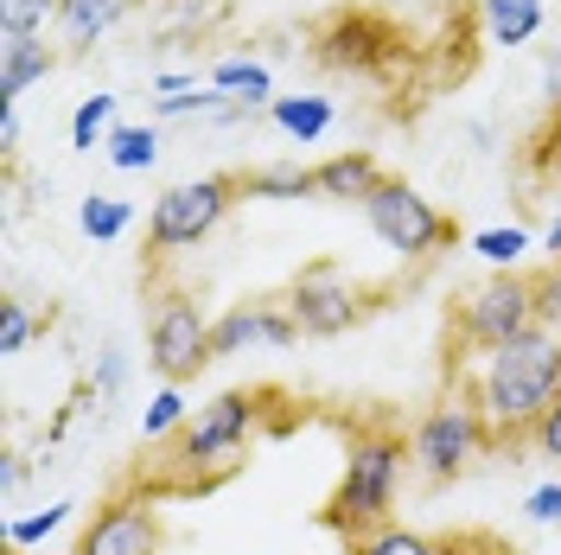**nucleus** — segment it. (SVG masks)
Returning <instances> with one entry per match:
<instances>
[{
  "mask_svg": "<svg viewBox=\"0 0 561 555\" xmlns=\"http://www.w3.org/2000/svg\"><path fill=\"white\" fill-rule=\"evenodd\" d=\"M268 396H275V389H224V396H210V403L179 428L173 441H160L167 453L140 460L135 479L153 491V498L217 491L249 460V448H255V428H262L268 409H275Z\"/></svg>",
  "mask_w": 561,
  "mask_h": 555,
  "instance_id": "nucleus-1",
  "label": "nucleus"
},
{
  "mask_svg": "<svg viewBox=\"0 0 561 555\" xmlns=\"http://www.w3.org/2000/svg\"><path fill=\"white\" fill-rule=\"evenodd\" d=\"M454 389L491 421L497 448H529V434L561 403V339L536 326L524 339L497 346L491 358H479V371L459 377Z\"/></svg>",
  "mask_w": 561,
  "mask_h": 555,
  "instance_id": "nucleus-2",
  "label": "nucleus"
},
{
  "mask_svg": "<svg viewBox=\"0 0 561 555\" xmlns=\"http://www.w3.org/2000/svg\"><path fill=\"white\" fill-rule=\"evenodd\" d=\"M409 434L389 428V421H357L345 428V466H339V486L325 498L319 523L351 543L364 530H383L396 523V491H402V473H409Z\"/></svg>",
  "mask_w": 561,
  "mask_h": 555,
  "instance_id": "nucleus-3",
  "label": "nucleus"
},
{
  "mask_svg": "<svg viewBox=\"0 0 561 555\" xmlns=\"http://www.w3.org/2000/svg\"><path fill=\"white\" fill-rule=\"evenodd\" d=\"M524 332H536V281L529 275L504 269V275L466 287L447 313V377L459 383L472 358H491L497 346H511Z\"/></svg>",
  "mask_w": 561,
  "mask_h": 555,
  "instance_id": "nucleus-4",
  "label": "nucleus"
},
{
  "mask_svg": "<svg viewBox=\"0 0 561 555\" xmlns=\"http://www.w3.org/2000/svg\"><path fill=\"white\" fill-rule=\"evenodd\" d=\"M147 364L160 371V383H179V389L217 364L205 307L179 281H160V275L147 281Z\"/></svg>",
  "mask_w": 561,
  "mask_h": 555,
  "instance_id": "nucleus-5",
  "label": "nucleus"
},
{
  "mask_svg": "<svg viewBox=\"0 0 561 555\" xmlns=\"http://www.w3.org/2000/svg\"><path fill=\"white\" fill-rule=\"evenodd\" d=\"M497 448V434H491V421L466 403V396H440L427 416L409 428V460H415V473L427 486H454L459 473H472L485 453Z\"/></svg>",
  "mask_w": 561,
  "mask_h": 555,
  "instance_id": "nucleus-6",
  "label": "nucleus"
},
{
  "mask_svg": "<svg viewBox=\"0 0 561 555\" xmlns=\"http://www.w3.org/2000/svg\"><path fill=\"white\" fill-rule=\"evenodd\" d=\"M237 199H243V173H205V179H185V185H167L153 199V217H147V262L198 249L230 217Z\"/></svg>",
  "mask_w": 561,
  "mask_h": 555,
  "instance_id": "nucleus-7",
  "label": "nucleus"
},
{
  "mask_svg": "<svg viewBox=\"0 0 561 555\" xmlns=\"http://www.w3.org/2000/svg\"><path fill=\"white\" fill-rule=\"evenodd\" d=\"M364 224L377 230V243L396 249L402 262H434L459 243V224L434 199H421L409 179H383L370 199H364Z\"/></svg>",
  "mask_w": 561,
  "mask_h": 555,
  "instance_id": "nucleus-8",
  "label": "nucleus"
},
{
  "mask_svg": "<svg viewBox=\"0 0 561 555\" xmlns=\"http://www.w3.org/2000/svg\"><path fill=\"white\" fill-rule=\"evenodd\" d=\"M167 550V523H160V498L128 479V486H115L90 511V523L77 530V543L70 555H160Z\"/></svg>",
  "mask_w": 561,
  "mask_h": 555,
  "instance_id": "nucleus-9",
  "label": "nucleus"
},
{
  "mask_svg": "<svg viewBox=\"0 0 561 555\" xmlns=\"http://www.w3.org/2000/svg\"><path fill=\"white\" fill-rule=\"evenodd\" d=\"M370 307H377V301H370L339 262H307V269L294 275V287H287V313H294L300 339H339L351 326H364Z\"/></svg>",
  "mask_w": 561,
  "mask_h": 555,
  "instance_id": "nucleus-10",
  "label": "nucleus"
},
{
  "mask_svg": "<svg viewBox=\"0 0 561 555\" xmlns=\"http://www.w3.org/2000/svg\"><path fill=\"white\" fill-rule=\"evenodd\" d=\"M300 339L287 301H237L230 313L210 319V351L217 358H243V351H287Z\"/></svg>",
  "mask_w": 561,
  "mask_h": 555,
  "instance_id": "nucleus-11",
  "label": "nucleus"
},
{
  "mask_svg": "<svg viewBox=\"0 0 561 555\" xmlns=\"http://www.w3.org/2000/svg\"><path fill=\"white\" fill-rule=\"evenodd\" d=\"M396 52V33H389L377 13H332L325 33H319V58L332 70H370Z\"/></svg>",
  "mask_w": 561,
  "mask_h": 555,
  "instance_id": "nucleus-12",
  "label": "nucleus"
},
{
  "mask_svg": "<svg viewBox=\"0 0 561 555\" xmlns=\"http://www.w3.org/2000/svg\"><path fill=\"white\" fill-rule=\"evenodd\" d=\"M319 199H332V205H357L383 185V167H377V154H364V147H345V154H332V160H319Z\"/></svg>",
  "mask_w": 561,
  "mask_h": 555,
  "instance_id": "nucleus-13",
  "label": "nucleus"
},
{
  "mask_svg": "<svg viewBox=\"0 0 561 555\" xmlns=\"http://www.w3.org/2000/svg\"><path fill=\"white\" fill-rule=\"evenodd\" d=\"M243 199H268V205H300L319 199V173L300 160H268V167H243Z\"/></svg>",
  "mask_w": 561,
  "mask_h": 555,
  "instance_id": "nucleus-14",
  "label": "nucleus"
},
{
  "mask_svg": "<svg viewBox=\"0 0 561 555\" xmlns=\"http://www.w3.org/2000/svg\"><path fill=\"white\" fill-rule=\"evenodd\" d=\"M128 0H58V38L65 52H90L96 38H108L122 26Z\"/></svg>",
  "mask_w": 561,
  "mask_h": 555,
  "instance_id": "nucleus-15",
  "label": "nucleus"
},
{
  "mask_svg": "<svg viewBox=\"0 0 561 555\" xmlns=\"http://www.w3.org/2000/svg\"><path fill=\"white\" fill-rule=\"evenodd\" d=\"M58 70V52L45 45V38H13V45H0V103H20L33 83H45Z\"/></svg>",
  "mask_w": 561,
  "mask_h": 555,
  "instance_id": "nucleus-16",
  "label": "nucleus"
},
{
  "mask_svg": "<svg viewBox=\"0 0 561 555\" xmlns=\"http://www.w3.org/2000/svg\"><path fill=\"white\" fill-rule=\"evenodd\" d=\"M479 26L491 45H529L542 33V0H479Z\"/></svg>",
  "mask_w": 561,
  "mask_h": 555,
  "instance_id": "nucleus-17",
  "label": "nucleus"
},
{
  "mask_svg": "<svg viewBox=\"0 0 561 555\" xmlns=\"http://www.w3.org/2000/svg\"><path fill=\"white\" fill-rule=\"evenodd\" d=\"M210 83H217L230 103H243V109L275 103V77H268V65H255V58H224V65L210 70Z\"/></svg>",
  "mask_w": 561,
  "mask_h": 555,
  "instance_id": "nucleus-18",
  "label": "nucleus"
},
{
  "mask_svg": "<svg viewBox=\"0 0 561 555\" xmlns=\"http://www.w3.org/2000/svg\"><path fill=\"white\" fill-rule=\"evenodd\" d=\"M268 115H275L280 135H294L300 147L332 128V103H325V97H275V103H268Z\"/></svg>",
  "mask_w": 561,
  "mask_h": 555,
  "instance_id": "nucleus-19",
  "label": "nucleus"
},
{
  "mask_svg": "<svg viewBox=\"0 0 561 555\" xmlns=\"http://www.w3.org/2000/svg\"><path fill=\"white\" fill-rule=\"evenodd\" d=\"M345 555H440V536H421V530H409V523H383V530L351 536Z\"/></svg>",
  "mask_w": 561,
  "mask_h": 555,
  "instance_id": "nucleus-20",
  "label": "nucleus"
},
{
  "mask_svg": "<svg viewBox=\"0 0 561 555\" xmlns=\"http://www.w3.org/2000/svg\"><path fill=\"white\" fill-rule=\"evenodd\" d=\"M128 224H135V211H128V199H108V192H90V199L77 205V230H83L90 243H115V237H128Z\"/></svg>",
  "mask_w": 561,
  "mask_h": 555,
  "instance_id": "nucleus-21",
  "label": "nucleus"
},
{
  "mask_svg": "<svg viewBox=\"0 0 561 555\" xmlns=\"http://www.w3.org/2000/svg\"><path fill=\"white\" fill-rule=\"evenodd\" d=\"M103 154H108L115 173H147L160 160V135L153 128H135V122H115V135L103 140Z\"/></svg>",
  "mask_w": 561,
  "mask_h": 555,
  "instance_id": "nucleus-22",
  "label": "nucleus"
},
{
  "mask_svg": "<svg viewBox=\"0 0 561 555\" xmlns=\"http://www.w3.org/2000/svg\"><path fill=\"white\" fill-rule=\"evenodd\" d=\"M115 103H122V97H108V90H96V97L77 103V115H70V147H77V154H96V147L115 135Z\"/></svg>",
  "mask_w": 561,
  "mask_h": 555,
  "instance_id": "nucleus-23",
  "label": "nucleus"
},
{
  "mask_svg": "<svg viewBox=\"0 0 561 555\" xmlns=\"http://www.w3.org/2000/svg\"><path fill=\"white\" fill-rule=\"evenodd\" d=\"M185 421H192V403H185V389H179V383H167V389L147 403V416H140V441H147V448H160V441H173Z\"/></svg>",
  "mask_w": 561,
  "mask_h": 555,
  "instance_id": "nucleus-24",
  "label": "nucleus"
},
{
  "mask_svg": "<svg viewBox=\"0 0 561 555\" xmlns=\"http://www.w3.org/2000/svg\"><path fill=\"white\" fill-rule=\"evenodd\" d=\"M45 26H58V0H0V45L45 38Z\"/></svg>",
  "mask_w": 561,
  "mask_h": 555,
  "instance_id": "nucleus-25",
  "label": "nucleus"
},
{
  "mask_svg": "<svg viewBox=\"0 0 561 555\" xmlns=\"http://www.w3.org/2000/svg\"><path fill=\"white\" fill-rule=\"evenodd\" d=\"M472 249H479L491 269L504 275V269H517V262H524L529 230H524V224H491V230H472Z\"/></svg>",
  "mask_w": 561,
  "mask_h": 555,
  "instance_id": "nucleus-26",
  "label": "nucleus"
},
{
  "mask_svg": "<svg viewBox=\"0 0 561 555\" xmlns=\"http://www.w3.org/2000/svg\"><path fill=\"white\" fill-rule=\"evenodd\" d=\"M70 498H58V505H45V511H26V518H7V550H33V543H45L51 530H65L70 523Z\"/></svg>",
  "mask_w": 561,
  "mask_h": 555,
  "instance_id": "nucleus-27",
  "label": "nucleus"
},
{
  "mask_svg": "<svg viewBox=\"0 0 561 555\" xmlns=\"http://www.w3.org/2000/svg\"><path fill=\"white\" fill-rule=\"evenodd\" d=\"M38 332H45V319H38L20 294H7V301H0V358H20Z\"/></svg>",
  "mask_w": 561,
  "mask_h": 555,
  "instance_id": "nucleus-28",
  "label": "nucleus"
},
{
  "mask_svg": "<svg viewBox=\"0 0 561 555\" xmlns=\"http://www.w3.org/2000/svg\"><path fill=\"white\" fill-rule=\"evenodd\" d=\"M536 326L542 332H556L561 339V262H549V269H536Z\"/></svg>",
  "mask_w": 561,
  "mask_h": 555,
  "instance_id": "nucleus-29",
  "label": "nucleus"
},
{
  "mask_svg": "<svg viewBox=\"0 0 561 555\" xmlns=\"http://www.w3.org/2000/svg\"><path fill=\"white\" fill-rule=\"evenodd\" d=\"M440 555H517L504 536H491V530H447L440 536Z\"/></svg>",
  "mask_w": 561,
  "mask_h": 555,
  "instance_id": "nucleus-30",
  "label": "nucleus"
},
{
  "mask_svg": "<svg viewBox=\"0 0 561 555\" xmlns=\"http://www.w3.org/2000/svg\"><path fill=\"white\" fill-rule=\"evenodd\" d=\"M529 167H536V173H561V109L549 115V128L536 135V154H529Z\"/></svg>",
  "mask_w": 561,
  "mask_h": 555,
  "instance_id": "nucleus-31",
  "label": "nucleus"
},
{
  "mask_svg": "<svg viewBox=\"0 0 561 555\" xmlns=\"http://www.w3.org/2000/svg\"><path fill=\"white\" fill-rule=\"evenodd\" d=\"M524 518L529 523H561V479H549V486H536L524 498Z\"/></svg>",
  "mask_w": 561,
  "mask_h": 555,
  "instance_id": "nucleus-32",
  "label": "nucleus"
},
{
  "mask_svg": "<svg viewBox=\"0 0 561 555\" xmlns=\"http://www.w3.org/2000/svg\"><path fill=\"white\" fill-rule=\"evenodd\" d=\"M529 448L542 453L549 466H561V403H556V409H549V421H542V428L529 434Z\"/></svg>",
  "mask_w": 561,
  "mask_h": 555,
  "instance_id": "nucleus-33",
  "label": "nucleus"
},
{
  "mask_svg": "<svg viewBox=\"0 0 561 555\" xmlns=\"http://www.w3.org/2000/svg\"><path fill=\"white\" fill-rule=\"evenodd\" d=\"M0 154H20V103H0Z\"/></svg>",
  "mask_w": 561,
  "mask_h": 555,
  "instance_id": "nucleus-34",
  "label": "nucleus"
},
{
  "mask_svg": "<svg viewBox=\"0 0 561 555\" xmlns=\"http://www.w3.org/2000/svg\"><path fill=\"white\" fill-rule=\"evenodd\" d=\"M115 383H122V351L108 346V351H103V371H96V396H108Z\"/></svg>",
  "mask_w": 561,
  "mask_h": 555,
  "instance_id": "nucleus-35",
  "label": "nucleus"
},
{
  "mask_svg": "<svg viewBox=\"0 0 561 555\" xmlns=\"http://www.w3.org/2000/svg\"><path fill=\"white\" fill-rule=\"evenodd\" d=\"M153 90H160V97H179V90H198V77H185V70H160Z\"/></svg>",
  "mask_w": 561,
  "mask_h": 555,
  "instance_id": "nucleus-36",
  "label": "nucleus"
},
{
  "mask_svg": "<svg viewBox=\"0 0 561 555\" xmlns=\"http://www.w3.org/2000/svg\"><path fill=\"white\" fill-rule=\"evenodd\" d=\"M542 97H549V115L561 109V52L549 58V70H542Z\"/></svg>",
  "mask_w": 561,
  "mask_h": 555,
  "instance_id": "nucleus-37",
  "label": "nucleus"
},
{
  "mask_svg": "<svg viewBox=\"0 0 561 555\" xmlns=\"http://www.w3.org/2000/svg\"><path fill=\"white\" fill-rule=\"evenodd\" d=\"M20 479H26V466L7 453V460H0V491H20Z\"/></svg>",
  "mask_w": 561,
  "mask_h": 555,
  "instance_id": "nucleus-38",
  "label": "nucleus"
},
{
  "mask_svg": "<svg viewBox=\"0 0 561 555\" xmlns=\"http://www.w3.org/2000/svg\"><path fill=\"white\" fill-rule=\"evenodd\" d=\"M542 249H549V262H561V217L542 230Z\"/></svg>",
  "mask_w": 561,
  "mask_h": 555,
  "instance_id": "nucleus-39",
  "label": "nucleus"
},
{
  "mask_svg": "<svg viewBox=\"0 0 561 555\" xmlns=\"http://www.w3.org/2000/svg\"><path fill=\"white\" fill-rule=\"evenodd\" d=\"M7 555H26V550H7Z\"/></svg>",
  "mask_w": 561,
  "mask_h": 555,
  "instance_id": "nucleus-40",
  "label": "nucleus"
}]
</instances>
